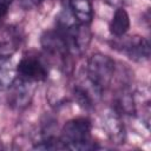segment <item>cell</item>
<instances>
[{
    "label": "cell",
    "mask_w": 151,
    "mask_h": 151,
    "mask_svg": "<svg viewBox=\"0 0 151 151\" xmlns=\"http://www.w3.org/2000/svg\"><path fill=\"white\" fill-rule=\"evenodd\" d=\"M61 142L70 150H92L96 144L91 138V122L86 118L68 120L61 131Z\"/></svg>",
    "instance_id": "1"
},
{
    "label": "cell",
    "mask_w": 151,
    "mask_h": 151,
    "mask_svg": "<svg viewBox=\"0 0 151 151\" xmlns=\"http://www.w3.org/2000/svg\"><path fill=\"white\" fill-rule=\"evenodd\" d=\"M114 70L116 64L112 58L103 53H94L87 60V80L101 92L110 86L114 76Z\"/></svg>",
    "instance_id": "2"
},
{
    "label": "cell",
    "mask_w": 151,
    "mask_h": 151,
    "mask_svg": "<svg viewBox=\"0 0 151 151\" xmlns=\"http://www.w3.org/2000/svg\"><path fill=\"white\" fill-rule=\"evenodd\" d=\"M58 28H60L64 33L66 46L68 53L81 54L86 51L87 46L91 41V31L88 25L84 24H59Z\"/></svg>",
    "instance_id": "3"
},
{
    "label": "cell",
    "mask_w": 151,
    "mask_h": 151,
    "mask_svg": "<svg viewBox=\"0 0 151 151\" xmlns=\"http://www.w3.org/2000/svg\"><path fill=\"white\" fill-rule=\"evenodd\" d=\"M18 77L28 81H41L47 78L48 70L46 64L34 54L24 55L17 66Z\"/></svg>",
    "instance_id": "4"
},
{
    "label": "cell",
    "mask_w": 151,
    "mask_h": 151,
    "mask_svg": "<svg viewBox=\"0 0 151 151\" xmlns=\"http://www.w3.org/2000/svg\"><path fill=\"white\" fill-rule=\"evenodd\" d=\"M34 84H35L34 81H28L19 77L15 78L14 81L8 87L9 90L8 101L11 106L17 109H22L27 106L34 93V88H35Z\"/></svg>",
    "instance_id": "5"
},
{
    "label": "cell",
    "mask_w": 151,
    "mask_h": 151,
    "mask_svg": "<svg viewBox=\"0 0 151 151\" xmlns=\"http://www.w3.org/2000/svg\"><path fill=\"white\" fill-rule=\"evenodd\" d=\"M122 52H124L130 59L143 63L146 61L150 57V44L143 37H129L126 40L123 41Z\"/></svg>",
    "instance_id": "6"
},
{
    "label": "cell",
    "mask_w": 151,
    "mask_h": 151,
    "mask_svg": "<svg viewBox=\"0 0 151 151\" xmlns=\"http://www.w3.org/2000/svg\"><path fill=\"white\" fill-rule=\"evenodd\" d=\"M103 127L114 144H123L125 140V127L120 119V116L116 111L107 112L103 118Z\"/></svg>",
    "instance_id": "7"
},
{
    "label": "cell",
    "mask_w": 151,
    "mask_h": 151,
    "mask_svg": "<svg viewBox=\"0 0 151 151\" xmlns=\"http://www.w3.org/2000/svg\"><path fill=\"white\" fill-rule=\"evenodd\" d=\"M41 45L48 53L53 55L58 54L60 57H65L68 53L65 37L60 28L45 32V34L41 37Z\"/></svg>",
    "instance_id": "8"
},
{
    "label": "cell",
    "mask_w": 151,
    "mask_h": 151,
    "mask_svg": "<svg viewBox=\"0 0 151 151\" xmlns=\"http://www.w3.org/2000/svg\"><path fill=\"white\" fill-rule=\"evenodd\" d=\"M70 9L73 18L79 24H91L93 19V6L91 0H70Z\"/></svg>",
    "instance_id": "9"
},
{
    "label": "cell",
    "mask_w": 151,
    "mask_h": 151,
    "mask_svg": "<svg viewBox=\"0 0 151 151\" xmlns=\"http://www.w3.org/2000/svg\"><path fill=\"white\" fill-rule=\"evenodd\" d=\"M130 28V17L123 7H118L110 22V32L112 35L120 38L126 34Z\"/></svg>",
    "instance_id": "10"
},
{
    "label": "cell",
    "mask_w": 151,
    "mask_h": 151,
    "mask_svg": "<svg viewBox=\"0 0 151 151\" xmlns=\"http://www.w3.org/2000/svg\"><path fill=\"white\" fill-rule=\"evenodd\" d=\"M17 67H13L11 55H0V90L8 88L15 79Z\"/></svg>",
    "instance_id": "11"
},
{
    "label": "cell",
    "mask_w": 151,
    "mask_h": 151,
    "mask_svg": "<svg viewBox=\"0 0 151 151\" xmlns=\"http://www.w3.org/2000/svg\"><path fill=\"white\" fill-rule=\"evenodd\" d=\"M34 149L39 150H55V149H66L64 143L61 142L60 138H54V137H48L38 144H35Z\"/></svg>",
    "instance_id": "12"
},
{
    "label": "cell",
    "mask_w": 151,
    "mask_h": 151,
    "mask_svg": "<svg viewBox=\"0 0 151 151\" xmlns=\"http://www.w3.org/2000/svg\"><path fill=\"white\" fill-rule=\"evenodd\" d=\"M11 4H12V0H0V22L2 18L7 14Z\"/></svg>",
    "instance_id": "13"
},
{
    "label": "cell",
    "mask_w": 151,
    "mask_h": 151,
    "mask_svg": "<svg viewBox=\"0 0 151 151\" xmlns=\"http://www.w3.org/2000/svg\"><path fill=\"white\" fill-rule=\"evenodd\" d=\"M40 1L41 0H21V5L26 9H29V8H33V7L38 6L40 4Z\"/></svg>",
    "instance_id": "14"
}]
</instances>
